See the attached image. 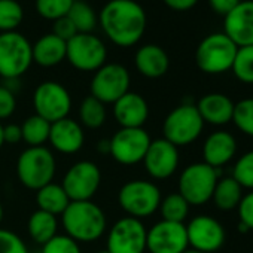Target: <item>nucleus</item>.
<instances>
[{
	"mask_svg": "<svg viewBox=\"0 0 253 253\" xmlns=\"http://www.w3.org/2000/svg\"><path fill=\"white\" fill-rule=\"evenodd\" d=\"M98 27L115 46L131 48L142 41L148 15L136 0H109L100 9Z\"/></svg>",
	"mask_w": 253,
	"mask_h": 253,
	"instance_id": "obj_1",
	"label": "nucleus"
},
{
	"mask_svg": "<svg viewBox=\"0 0 253 253\" xmlns=\"http://www.w3.org/2000/svg\"><path fill=\"white\" fill-rule=\"evenodd\" d=\"M232 179L246 189L253 191V151L243 154L234 169H232Z\"/></svg>",
	"mask_w": 253,
	"mask_h": 253,
	"instance_id": "obj_36",
	"label": "nucleus"
},
{
	"mask_svg": "<svg viewBox=\"0 0 253 253\" xmlns=\"http://www.w3.org/2000/svg\"><path fill=\"white\" fill-rule=\"evenodd\" d=\"M113 118L121 128H143L149 118V106L143 95L128 91L113 103Z\"/></svg>",
	"mask_w": 253,
	"mask_h": 253,
	"instance_id": "obj_19",
	"label": "nucleus"
},
{
	"mask_svg": "<svg viewBox=\"0 0 253 253\" xmlns=\"http://www.w3.org/2000/svg\"><path fill=\"white\" fill-rule=\"evenodd\" d=\"M232 121L241 133L253 137V97L240 100L234 104Z\"/></svg>",
	"mask_w": 253,
	"mask_h": 253,
	"instance_id": "obj_35",
	"label": "nucleus"
},
{
	"mask_svg": "<svg viewBox=\"0 0 253 253\" xmlns=\"http://www.w3.org/2000/svg\"><path fill=\"white\" fill-rule=\"evenodd\" d=\"M17 109V97L3 84L0 85V121L8 119Z\"/></svg>",
	"mask_w": 253,
	"mask_h": 253,
	"instance_id": "obj_39",
	"label": "nucleus"
},
{
	"mask_svg": "<svg viewBox=\"0 0 253 253\" xmlns=\"http://www.w3.org/2000/svg\"><path fill=\"white\" fill-rule=\"evenodd\" d=\"M101 185V171L92 161H78L64 174L61 186L70 201H91Z\"/></svg>",
	"mask_w": 253,
	"mask_h": 253,
	"instance_id": "obj_14",
	"label": "nucleus"
},
{
	"mask_svg": "<svg viewBox=\"0 0 253 253\" xmlns=\"http://www.w3.org/2000/svg\"><path fill=\"white\" fill-rule=\"evenodd\" d=\"M5 145V140H3V125L0 124V149Z\"/></svg>",
	"mask_w": 253,
	"mask_h": 253,
	"instance_id": "obj_46",
	"label": "nucleus"
},
{
	"mask_svg": "<svg viewBox=\"0 0 253 253\" xmlns=\"http://www.w3.org/2000/svg\"><path fill=\"white\" fill-rule=\"evenodd\" d=\"M33 64L32 42L20 32L0 33V76L21 78Z\"/></svg>",
	"mask_w": 253,
	"mask_h": 253,
	"instance_id": "obj_8",
	"label": "nucleus"
},
{
	"mask_svg": "<svg viewBox=\"0 0 253 253\" xmlns=\"http://www.w3.org/2000/svg\"><path fill=\"white\" fill-rule=\"evenodd\" d=\"M55 36H58L60 39H63V41H69V39H72L78 32H76V29H75V26L72 24V21L67 18V17H63V18H60V20H57V21H54V32H52Z\"/></svg>",
	"mask_w": 253,
	"mask_h": 253,
	"instance_id": "obj_41",
	"label": "nucleus"
},
{
	"mask_svg": "<svg viewBox=\"0 0 253 253\" xmlns=\"http://www.w3.org/2000/svg\"><path fill=\"white\" fill-rule=\"evenodd\" d=\"M66 41L60 39L54 33H46L32 43L33 63L45 69L55 67L66 60Z\"/></svg>",
	"mask_w": 253,
	"mask_h": 253,
	"instance_id": "obj_24",
	"label": "nucleus"
},
{
	"mask_svg": "<svg viewBox=\"0 0 253 253\" xmlns=\"http://www.w3.org/2000/svg\"><path fill=\"white\" fill-rule=\"evenodd\" d=\"M49 130H51V124L42 116L35 113L21 124L23 142H26L29 148L43 146L49 139Z\"/></svg>",
	"mask_w": 253,
	"mask_h": 253,
	"instance_id": "obj_28",
	"label": "nucleus"
},
{
	"mask_svg": "<svg viewBox=\"0 0 253 253\" xmlns=\"http://www.w3.org/2000/svg\"><path fill=\"white\" fill-rule=\"evenodd\" d=\"M110 142V157L121 166H136L143 163L152 142L145 128H119Z\"/></svg>",
	"mask_w": 253,
	"mask_h": 253,
	"instance_id": "obj_13",
	"label": "nucleus"
},
{
	"mask_svg": "<svg viewBox=\"0 0 253 253\" xmlns=\"http://www.w3.org/2000/svg\"><path fill=\"white\" fill-rule=\"evenodd\" d=\"M237 49L238 46L223 32H216L198 43L195 63L207 75H220L231 70Z\"/></svg>",
	"mask_w": 253,
	"mask_h": 253,
	"instance_id": "obj_5",
	"label": "nucleus"
},
{
	"mask_svg": "<svg viewBox=\"0 0 253 253\" xmlns=\"http://www.w3.org/2000/svg\"><path fill=\"white\" fill-rule=\"evenodd\" d=\"M33 109L36 115L49 124L69 116L72 109V95L69 89L55 81L39 84L33 92Z\"/></svg>",
	"mask_w": 253,
	"mask_h": 253,
	"instance_id": "obj_11",
	"label": "nucleus"
},
{
	"mask_svg": "<svg viewBox=\"0 0 253 253\" xmlns=\"http://www.w3.org/2000/svg\"><path fill=\"white\" fill-rule=\"evenodd\" d=\"M3 140L5 143L9 145H17L23 142V131H21V125L17 124H8L3 126Z\"/></svg>",
	"mask_w": 253,
	"mask_h": 253,
	"instance_id": "obj_42",
	"label": "nucleus"
},
{
	"mask_svg": "<svg viewBox=\"0 0 253 253\" xmlns=\"http://www.w3.org/2000/svg\"><path fill=\"white\" fill-rule=\"evenodd\" d=\"M66 235L78 243H94L107 229V219L100 206L92 201H70L61 214Z\"/></svg>",
	"mask_w": 253,
	"mask_h": 253,
	"instance_id": "obj_2",
	"label": "nucleus"
},
{
	"mask_svg": "<svg viewBox=\"0 0 253 253\" xmlns=\"http://www.w3.org/2000/svg\"><path fill=\"white\" fill-rule=\"evenodd\" d=\"M97 253H109L107 250H100V252H97Z\"/></svg>",
	"mask_w": 253,
	"mask_h": 253,
	"instance_id": "obj_50",
	"label": "nucleus"
},
{
	"mask_svg": "<svg viewBox=\"0 0 253 253\" xmlns=\"http://www.w3.org/2000/svg\"><path fill=\"white\" fill-rule=\"evenodd\" d=\"M183 253H203V252H198V250H195V249H186Z\"/></svg>",
	"mask_w": 253,
	"mask_h": 253,
	"instance_id": "obj_49",
	"label": "nucleus"
},
{
	"mask_svg": "<svg viewBox=\"0 0 253 253\" xmlns=\"http://www.w3.org/2000/svg\"><path fill=\"white\" fill-rule=\"evenodd\" d=\"M97 152L101 154V155H109V152H110V142H109V139H101L97 143Z\"/></svg>",
	"mask_w": 253,
	"mask_h": 253,
	"instance_id": "obj_45",
	"label": "nucleus"
},
{
	"mask_svg": "<svg viewBox=\"0 0 253 253\" xmlns=\"http://www.w3.org/2000/svg\"><path fill=\"white\" fill-rule=\"evenodd\" d=\"M42 253H82L78 241L70 238L69 235H55L46 244L42 246Z\"/></svg>",
	"mask_w": 253,
	"mask_h": 253,
	"instance_id": "obj_37",
	"label": "nucleus"
},
{
	"mask_svg": "<svg viewBox=\"0 0 253 253\" xmlns=\"http://www.w3.org/2000/svg\"><path fill=\"white\" fill-rule=\"evenodd\" d=\"M220 170L206 163H194L188 166L179 177V194L189 206H203L213 197Z\"/></svg>",
	"mask_w": 253,
	"mask_h": 253,
	"instance_id": "obj_7",
	"label": "nucleus"
},
{
	"mask_svg": "<svg viewBox=\"0 0 253 253\" xmlns=\"http://www.w3.org/2000/svg\"><path fill=\"white\" fill-rule=\"evenodd\" d=\"M240 3V0H209L210 8L219 14V15H226L228 12H231L237 5Z\"/></svg>",
	"mask_w": 253,
	"mask_h": 253,
	"instance_id": "obj_43",
	"label": "nucleus"
},
{
	"mask_svg": "<svg viewBox=\"0 0 253 253\" xmlns=\"http://www.w3.org/2000/svg\"><path fill=\"white\" fill-rule=\"evenodd\" d=\"M204 124L210 125H226L232 121L234 103L232 100L220 92H210L200 98L195 104Z\"/></svg>",
	"mask_w": 253,
	"mask_h": 253,
	"instance_id": "obj_23",
	"label": "nucleus"
},
{
	"mask_svg": "<svg viewBox=\"0 0 253 253\" xmlns=\"http://www.w3.org/2000/svg\"><path fill=\"white\" fill-rule=\"evenodd\" d=\"M179 148L164 137L152 140L143 158L148 174L155 180H166L171 177L179 167Z\"/></svg>",
	"mask_w": 253,
	"mask_h": 253,
	"instance_id": "obj_17",
	"label": "nucleus"
},
{
	"mask_svg": "<svg viewBox=\"0 0 253 253\" xmlns=\"http://www.w3.org/2000/svg\"><path fill=\"white\" fill-rule=\"evenodd\" d=\"M237 210H238L240 222L244 223L249 228V231L253 229V191L243 195Z\"/></svg>",
	"mask_w": 253,
	"mask_h": 253,
	"instance_id": "obj_40",
	"label": "nucleus"
},
{
	"mask_svg": "<svg viewBox=\"0 0 253 253\" xmlns=\"http://www.w3.org/2000/svg\"><path fill=\"white\" fill-rule=\"evenodd\" d=\"M0 253H29V249L18 234L0 228Z\"/></svg>",
	"mask_w": 253,
	"mask_h": 253,
	"instance_id": "obj_38",
	"label": "nucleus"
},
{
	"mask_svg": "<svg viewBox=\"0 0 253 253\" xmlns=\"http://www.w3.org/2000/svg\"><path fill=\"white\" fill-rule=\"evenodd\" d=\"M188 244L191 249H195L203 253H214L223 244L226 232L223 225L207 214L195 216L186 225Z\"/></svg>",
	"mask_w": 253,
	"mask_h": 253,
	"instance_id": "obj_16",
	"label": "nucleus"
},
{
	"mask_svg": "<svg viewBox=\"0 0 253 253\" xmlns=\"http://www.w3.org/2000/svg\"><path fill=\"white\" fill-rule=\"evenodd\" d=\"M106 104L92 95L85 97L79 104V124L89 130H97L106 122Z\"/></svg>",
	"mask_w": 253,
	"mask_h": 253,
	"instance_id": "obj_29",
	"label": "nucleus"
},
{
	"mask_svg": "<svg viewBox=\"0 0 253 253\" xmlns=\"http://www.w3.org/2000/svg\"><path fill=\"white\" fill-rule=\"evenodd\" d=\"M57 161L54 154L45 146L24 149L17 160V176L23 186L38 191L54 180Z\"/></svg>",
	"mask_w": 253,
	"mask_h": 253,
	"instance_id": "obj_3",
	"label": "nucleus"
},
{
	"mask_svg": "<svg viewBox=\"0 0 253 253\" xmlns=\"http://www.w3.org/2000/svg\"><path fill=\"white\" fill-rule=\"evenodd\" d=\"M238 231H240V232H247V231H249V228H247L244 223H241V222H240V223H238Z\"/></svg>",
	"mask_w": 253,
	"mask_h": 253,
	"instance_id": "obj_47",
	"label": "nucleus"
},
{
	"mask_svg": "<svg viewBox=\"0 0 253 253\" xmlns=\"http://www.w3.org/2000/svg\"><path fill=\"white\" fill-rule=\"evenodd\" d=\"M67 18L72 21L78 33H94L98 26V15L94 8L84 0H75Z\"/></svg>",
	"mask_w": 253,
	"mask_h": 253,
	"instance_id": "obj_30",
	"label": "nucleus"
},
{
	"mask_svg": "<svg viewBox=\"0 0 253 253\" xmlns=\"http://www.w3.org/2000/svg\"><path fill=\"white\" fill-rule=\"evenodd\" d=\"M189 203L179 192H174L161 200L158 210L161 211L163 220L183 223V220L189 214Z\"/></svg>",
	"mask_w": 253,
	"mask_h": 253,
	"instance_id": "obj_31",
	"label": "nucleus"
},
{
	"mask_svg": "<svg viewBox=\"0 0 253 253\" xmlns=\"http://www.w3.org/2000/svg\"><path fill=\"white\" fill-rule=\"evenodd\" d=\"M130 72L124 64L106 63L97 72L89 84L91 95L104 104H113L130 91Z\"/></svg>",
	"mask_w": 253,
	"mask_h": 253,
	"instance_id": "obj_10",
	"label": "nucleus"
},
{
	"mask_svg": "<svg viewBox=\"0 0 253 253\" xmlns=\"http://www.w3.org/2000/svg\"><path fill=\"white\" fill-rule=\"evenodd\" d=\"M241 198H243V188L232 177L219 179L211 197L214 206L223 211L237 209Z\"/></svg>",
	"mask_w": 253,
	"mask_h": 253,
	"instance_id": "obj_27",
	"label": "nucleus"
},
{
	"mask_svg": "<svg viewBox=\"0 0 253 253\" xmlns=\"http://www.w3.org/2000/svg\"><path fill=\"white\" fill-rule=\"evenodd\" d=\"M3 220V206H2V201H0V223Z\"/></svg>",
	"mask_w": 253,
	"mask_h": 253,
	"instance_id": "obj_48",
	"label": "nucleus"
},
{
	"mask_svg": "<svg viewBox=\"0 0 253 253\" xmlns=\"http://www.w3.org/2000/svg\"><path fill=\"white\" fill-rule=\"evenodd\" d=\"M36 204L39 210L60 216L70 204V198L61 185L51 182L36 191Z\"/></svg>",
	"mask_w": 253,
	"mask_h": 253,
	"instance_id": "obj_25",
	"label": "nucleus"
},
{
	"mask_svg": "<svg viewBox=\"0 0 253 253\" xmlns=\"http://www.w3.org/2000/svg\"><path fill=\"white\" fill-rule=\"evenodd\" d=\"M223 18V33L238 48L253 45V0H240Z\"/></svg>",
	"mask_w": 253,
	"mask_h": 253,
	"instance_id": "obj_18",
	"label": "nucleus"
},
{
	"mask_svg": "<svg viewBox=\"0 0 253 253\" xmlns=\"http://www.w3.org/2000/svg\"><path fill=\"white\" fill-rule=\"evenodd\" d=\"M57 228H58L57 216L39 209L30 214L27 222V231L30 238L41 246L46 244L51 238L57 235Z\"/></svg>",
	"mask_w": 253,
	"mask_h": 253,
	"instance_id": "obj_26",
	"label": "nucleus"
},
{
	"mask_svg": "<svg viewBox=\"0 0 253 253\" xmlns=\"http://www.w3.org/2000/svg\"><path fill=\"white\" fill-rule=\"evenodd\" d=\"M48 142L60 154L64 155L78 154L85 143L84 126L78 121L69 116L57 122H52Z\"/></svg>",
	"mask_w": 253,
	"mask_h": 253,
	"instance_id": "obj_20",
	"label": "nucleus"
},
{
	"mask_svg": "<svg viewBox=\"0 0 253 253\" xmlns=\"http://www.w3.org/2000/svg\"><path fill=\"white\" fill-rule=\"evenodd\" d=\"M188 247L185 223L160 220L148 229L146 250L149 253H183Z\"/></svg>",
	"mask_w": 253,
	"mask_h": 253,
	"instance_id": "obj_15",
	"label": "nucleus"
},
{
	"mask_svg": "<svg viewBox=\"0 0 253 253\" xmlns=\"http://www.w3.org/2000/svg\"><path fill=\"white\" fill-rule=\"evenodd\" d=\"M146 234L148 229L140 219L121 217L109 229L106 250L109 253H145Z\"/></svg>",
	"mask_w": 253,
	"mask_h": 253,
	"instance_id": "obj_12",
	"label": "nucleus"
},
{
	"mask_svg": "<svg viewBox=\"0 0 253 253\" xmlns=\"http://www.w3.org/2000/svg\"><path fill=\"white\" fill-rule=\"evenodd\" d=\"M66 60L79 72L94 73L107 63V46L94 33H76L67 41Z\"/></svg>",
	"mask_w": 253,
	"mask_h": 253,
	"instance_id": "obj_9",
	"label": "nucleus"
},
{
	"mask_svg": "<svg viewBox=\"0 0 253 253\" xmlns=\"http://www.w3.org/2000/svg\"><path fill=\"white\" fill-rule=\"evenodd\" d=\"M134 66L142 76L148 79H158L167 73L170 67V58L161 46L155 43H146L136 51Z\"/></svg>",
	"mask_w": 253,
	"mask_h": 253,
	"instance_id": "obj_22",
	"label": "nucleus"
},
{
	"mask_svg": "<svg viewBox=\"0 0 253 253\" xmlns=\"http://www.w3.org/2000/svg\"><path fill=\"white\" fill-rule=\"evenodd\" d=\"M163 2L171 11L186 12V11H191L198 3V0H163Z\"/></svg>",
	"mask_w": 253,
	"mask_h": 253,
	"instance_id": "obj_44",
	"label": "nucleus"
},
{
	"mask_svg": "<svg viewBox=\"0 0 253 253\" xmlns=\"http://www.w3.org/2000/svg\"><path fill=\"white\" fill-rule=\"evenodd\" d=\"M231 70L240 82L253 84V45L237 49Z\"/></svg>",
	"mask_w": 253,
	"mask_h": 253,
	"instance_id": "obj_33",
	"label": "nucleus"
},
{
	"mask_svg": "<svg viewBox=\"0 0 253 253\" xmlns=\"http://www.w3.org/2000/svg\"><path fill=\"white\" fill-rule=\"evenodd\" d=\"M75 0H36V12L48 21H57L67 17Z\"/></svg>",
	"mask_w": 253,
	"mask_h": 253,
	"instance_id": "obj_34",
	"label": "nucleus"
},
{
	"mask_svg": "<svg viewBox=\"0 0 253 253\" xmlns=\"http://www.w3.org/2000/svg\"><path fill=\"white\" fill-rule=\"evenodd\" d=\"M204 128V121L192 103H182L174 107L163 122V136L176 148L194 143Z\"/></svg>",
	"mask_w": 253,
	"mask_h": 253,
	"instance_id": "obj_6",
	"label": "nucleus"
},
{
	"mask_svg": "<svg viewBox=\"0 0 253 253\" xmlns=\"http://www.w3.org/2000/svg\"><path fill=\"white\" fill-rule=\"evenodd\" d=\"M24 20V9L17 0H0V33L15 32Z\"/></svg>",
	"mask_w": 253,
	"mask_h": 253,
	"instance_id": "obj_32",
	"label": "nucleus"
},
{
	"mask_svg": "<svg viewBox=\"0 0 253 253\" xmlns=\"http://www.w3.org/2000/svg\"><path fill=\"white\" fill-rule=\"evenodd\" d=\"M237 154V140L228 131L211 133L203 145V158L213 169H222Z\"/></svg>",
	"mask_w": 253,
	"mask_h": 253,
	"instance_id": "obj_21",
	"label": "nucleus"
},
{
	"mask_svg": "<svg viewBox=\"0 0 253 253\" xmlns=\"http://www.w3.org/2000/svg\"><path fill=\"white\" fill-rule=\"evenodd\" d=\"M160 188L149 180L136 179L121 186L118 192V204L130 217L143 219L152 216L161 204Z\"/></svg>",
	"mask_w": 253,
	"mask_h": 253,
	"instance_id": "obj_4",
	"label": "nucleus"
}]
</instances>
